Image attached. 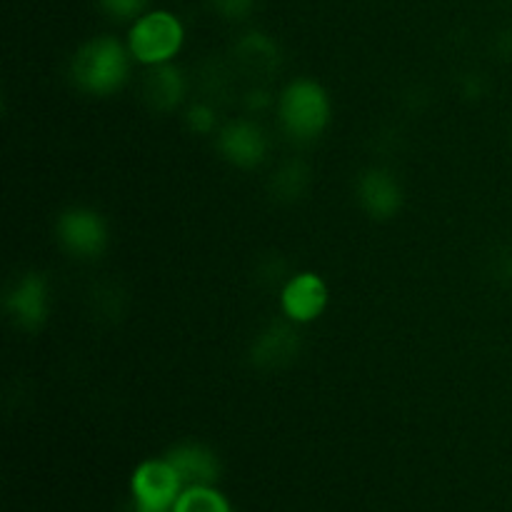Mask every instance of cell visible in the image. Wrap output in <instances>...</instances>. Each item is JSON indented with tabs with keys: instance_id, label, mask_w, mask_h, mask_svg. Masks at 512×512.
<instances>
[{
	"instance_id": "6da1fadb",
	"label": "cell",
	"mask_w": 512,
	"mask_h": 512,
	"mask_svg": "<svg viewBox=\"0 0 512 512\" xmlns=\"http://www.w3.org/2000/svg\"><path fill=\"white\" fill-rule=\"evenodd\" d=\"M130 50L113 35L90 38L70 58V80L90 95H113L130 75Z\"/></svg>"
},
{
	"instance_id": "7a4b0ae2",
	"label": "cell",
	"mask_w": 512,
	"mask_h": 512,
	"mask_svg": "<svg viewBox=\"0 0 512 512\" xmlns=\"http://www.w3.org/2000/svg\"><path fill=\"white\" fill-rule=\"evenodd\" d=\"M328 90L310 78H298L283 90L278 100V118L295 143H313L330 123Z\"/></svg>"
},
{
	"instance_id": "3957f363",
	"label": "cell",
	"mask_w": 512,
	"mask_h": 512,
	"mask_svg": "<svg viewBox=\"0 0 512 512\" xmlns=\"http://www.w3.org/2000/svg\"><path fill=\"white\" fill-rule=\"evenodd\" d=\"M185 25L170 10H148L133 20L128 30V50L133 60L145 68L173 63L175 55L183 50Z\"/></svg>"
},
{
	"instance_id": "277c9868",
	"label": "cell",
	"mask_w": 512,
	"mask_h": 512,
	"mask_svg": "<svg viewBox=\"0 0 512 512\" xmlns=\"http://www.w3.org/2000/svg\"><path fill=\"white\" fill-rule=\"evenodd\" d=\"M183 490V480L178 470L168 463V458L145 460L133 470V478H130V495L138 508L173 512V505L178 503Z\"/></svg>"
},
{
	"instance_id": "5b68a950",
	"label": "cell",
	"mask_w": 512,
	"mask_h": 512,
	"mask_svg": "<svg viewBox=\"0 0 512 512\" xmlns=\"http://www.w3.org/2000/svg\"><path fill=\"white\" fill-rule=\"evenodd\" d=\"M60 245L78 258H98L108 245V225L90 208H68L55 223Z\"/></svg>"
},
{
	"instance_id": "8992f818",
	"label": "cell",
	"mask_w": 512,
	"mask_h": 512,
	"mask_svg": "<svg viewBox=\"0 0 512 512\" xmlns=\"http://www.w3.org/2000/svg\"><path fill=\"white\" fill-rule=\"evenodd\" d=\"M5 310L15 328L25 330V333H35L43 328L50 313L48 280L38 273L20 275L5 295Z\"/></svg>"
},
{
	"instance_id": "52a82bcc",
	"label": "cell",
	"mask_w": 512,
	"mask_h": 512,
	"mask_svg": "<svg viewBox=\"0 0 512 512\" xmlns=\"http://www.w3.org/2000/svg\"><path fill=\"white\" fill-rule=\"evenodd\" d=\"M215 148L223 155V160H228L235 168L253 170L265 160L268 140L253 120H230L218 130Z\"/></svg>"
},
{
	"instance_id": "ba28073f",
	"label": "cell",
	"mask_w": 512,
	"mask_h": 512,
	"mask_svg": "<svg viewBox=\"0 0 512 512\" xmlns=\"http://www.w3.org/2000/svg\"><path fill=\"white\" fill-rule=\"evenodd\" d=\"M280 308L290 323H313L328 308V285L318 273L293 275L280 290Z\"/></svg>"
},
{
	"instance_id": "9c48e42d",
	"label": "cell",
	"mask_w": 512,
	"mask_h": 512,
	"mask_svg": "<svg viewBox=\"0 0 512 512\" xmlns=\"http://www.w3.org/2000/svg\"><path fill=\"white\" fill-rule=\"evenodd\" d=\"M358 203L373 218H393L403 208V188L385 168H370L358 178Z\"/></svg>"
},
{
	"instance_id": "30bf717a",
	"label": "cell",
	"mask_w": 512,
	"mask_h": 512,
	"mask_svg": "<svg viewBox=\"0 0 512 512\" xmlns=\"http://www.w3.org/2000/svg\"><path fill=\"white\" fill-rule=\"evenodd\" d=\"M168 463L178 470L185 488L193 485H215L220 480V460L208 445L183 443L168 450Z\"/></svg>"
},
{
	"instance_id": "8fae6325",
	"label": "cell",
	"mask_w": 512,
	"mask_h": 512,
	"mask_svg": "<svg viewBox=\"0 0 512 512\" xmlns=\"http://www.w3.org/2000/svg\"><path fill=\"white\" fill-rule=\"evenodd\" d=\"M140 95L145 105L155 113H170L185 98V78L175 65H153L140 83Z\"/></svg>"
},
{
	"instance_id": "7c38bea8",
	"label": "cell",
	"mask_w": 512,
	"mask_h": 512,
	"mask_svg": "<svg viewBox=\"0 0 512 512\" xmlns=\"http://www.w3.org/2000/svg\"><path fill=\"white\" fill-rule=\"evenodd\" d=\"M300 340L295 330L285 323H273L255 338L250 348V360L260 370H275L288 365L298 355Z\"/></svg>"
},
{
	"instance_id": "4fadbf2b",
	"label": "cell",
	"mask_w": 512,
	"mask_h": 512,
	"mask_svg": "<svg viewBox=\"0 0 512 512\" xmlns=\"http://www.w3.org/2000/svg\"><path fill=\"white\" fill-rule=\"evenodd\" d=\"M235 58L238 65L250 75H273L280 65V50L273 38L265 33H248L235 45Z\"/></svg>"
},
{
	"instance_id": "5bb4252c",
	"label": "cell",
	"mask_w": 512,
	"mask_h": 512,
	"mask_svg": "<svg viewBox=\"0 0 512 512\" xmlns=\"http://www.w3.org/2000/svg\"><path fill=\"white\" fill-rule=\"evenodd\" d=\"M173 512H233V508L215 485H193L180 493Z\"/></svg>"
},
{
	"instance_id": "9a60e30c",
	"label": "cell",
	"mask_w": 512,
	"mask_h": 512,
	"mask_svg": "<svg viewBox=\"0 0 512 512\" xmlns=\"http://www.w3.org/2000/svg\"><path fill=\"white\" fill-rule=\"evenodd\" d=\"M305 188H308V170L300 163H285L278 173L273 175L270 190L278 200L288 203V200L303 198Z\"/></svg>"
},
{
	"instance_id": "2e32d148",
	"label": "cell",
	"mask_w": 512,
	"mask_h": 512,
	"mask_svg": "<svg viewBox=\"0 0 512 512\" xmlns=\"http://www.w3.org/2000/svg\"><path fill=\"white\" fill-rule=\"evenodd\" d=\"M185 125H188L193 133L198 135H210L218 130V115L210 108L208 103H195L190 105L188 113H185Z\"/></svg>"
},
{
	"instance_id": "e0dca14e",
	"label": "cell",
	"mask_w": 512,
	"mask_h": 512,
	"mask_svg": "<svg viewBox=\"0 0 512 512\" xmlns=\"http://www.w3.org/2000/svg\"><path fill=\"white\" fill-rule=\"evenodd\" d=\"M150 0H98L100 10L113 20H135L148 13Z\"/></svg>"
},
{
	"instance_id": "ac0fdd59",
	"label": "cell",
	"mask_w": 512,
	"mask_h": 512,
	"mask_svg": "<svg viewBox=\"0 0 512 512\" xmlns=\"http://www.w3.org/2000/svg\"><path fill=\"white\" fill-rule=\"evenodd\" d=\"M208 3L210 8L218 15H223L225 20H243L250 15L255 0H208Z\"/></svg>"
},
{
	"instance_id": "d6986e66",
	"label": "cell",
	"mask_w": 512,
	"mask_h": 512,
	"mask_svg": "<svg viewBox=\"0 0 512 512\" xmlns=\"http://www.w3.org/2000/svg\"><path fill=\"white\" fill-rule=\"evenodd\" d=\"M130 512H168V510H148V508H138V505H133Z\"/></svg>"
}]
</instances>
